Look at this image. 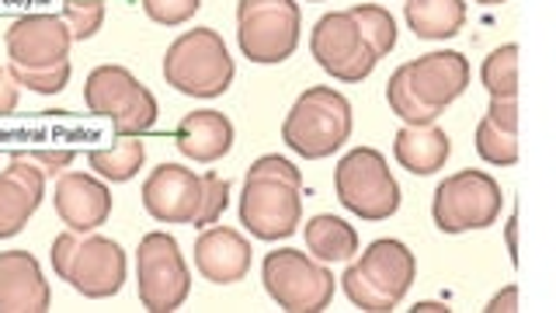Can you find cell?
<instances>
[{"label": "cell", "mask_w": 556, "mask_h": 313, "mask_svg": "<svg viewBox=\"0 0 556 313\" xmlns=\"http://www.w3.org/2000/svg\"><path fill=\"white\" fill-rule=\"evenodd\" d=\"M240 223L257 240H286L303 223V171L278 153L251 164L240 191Z\"/></svg>", "instance_id": "cell-1"}, {"label": "cell", "mask_w": 556, "mask_h": 313, "mask_svg": "<svg viewBox=\"0 0 556 313\" xmlns=\"http://www.w3.org/2000/svg\"><path fill=\"white\" fill-rule=\"evenodd\" d=\"M417 278V258L404 240L379 237L348 261L341 289L362 313H390L404 303Z\"/></svg>", "instance_id": "cell-2"}, {"label": "cell", "mask_w": 556, "mask_h": 313, "mask_svg": "<svg viewBox=\"0 0 556 313\" xmlns=\"http://www.w3.org/2000/svg\"><path fill=\"white\" fill-rule=\"evenodd\" d=\"M355 129V112L352 101L341 91L327 84L306 87V91L295 98L282 122V139L292 153L306 156V161H324V156L338 153L348 136Z\"/></svg>", "instance_id": "cell-3"}, {"label": "cell", "mask_w": 556, "mask_h": 313, "mask_svg": "<svg viewBox=\"0 0 556 313\" xmlns=\"http://www.w3.org/2000/svg\"><path fill=\"white\" fill-rule=\"evenodd\" d=\"M49 261L56 278L77 289L84 300H109L126 283V251L112 237L66 230L52 240Z\"/></svg>", "instance_id": "cell-4"}, {"label": "cell", "mask_w": 556, "mask_h": 313, "mask_svg": "<svg viewBox=\"0 0 556 313\" xmlns=\"http://www.w3.org/2000/svg\"><path fill=\"white\" fill-rule=\"evenodd\" d=\"M233 57L216 28H188L164 52V80L188 98H219L233 84Z\"/></svg>", "instance_id": "cell-5"}, {"label": "cell", "mask_w": 556, "mask_h": 313, "mask_svg": "<svg viewBox=\"0 0 556 313\" xmlns=\"http://www.w3.org/2000/svg\"><path fill=\"white\" fill-rule=\"evenodd\" d=\"M265 292L289 313H324L334 303V272L306 251L278 248L261 261Z\"/></svg>", "instance_id": "cell-6"}, {"label": "cell", "mask_w": 556, "mask_h": 313, "mask_svg": "<svg viewBox=\"0 0 556 313\" xmlns=\"http://www.w3.org/2000/svg\"><path fill=\"white\" fill-rule=\"evenodd\" d=\"M504 191L494 174L466 167L448 174V178L434 188L431 199V220L442 234H469L486 230L501 220Z\"/></svg>", "instance_id": "cell-7"}, {"label": "cell", "mask_w": 556, "mask_h": 313, "mask_svg": "<svg viewBox=\"0 0 556 313\" xmlns=\"http://www.w3.org/2000/svg\"><path fill=\"white\" fill-rule=\"evenodd\" d=\"M338 202L365 223H382L400 209V185L387 156L372 147H355L334 167Z\"/></svg>", "instance_id": "cell-8"}, {"label": "cell", "mask_w": 556, "mask_h": 313, "mask_svg": "<svg viewBox=\"0 0 556 313\" xmlns=\"http://www.w3.org/2000/svg\"><path fill=\"white\" fill-rule=\"evenodd\" d=\"M87 112L112 118L118 136H147L156 122V98L147 84H139L126 66H94L84 80Z\"/></svg>", "instance_id": "cell-9"}, {"label": "cell", "mask_w": 556, "mask_h": 313, "mask_svg": "<svg viewBox=\"0 0 556 313\" xmlns=\"http://www.w3.org/2000/svg\"><path fill=\"white\" fill-rule=\"evenodd\" d=\"M303 35V14L295 0H240L237 42L251 63H286Z\"/></svg>", "instance_id": "cell-10"}, {"label": "cell", "mask_w": 556, "mask_h": 313, "mask_svg": "<svg viewBox=\"0 0 556 313\" xmlns=\"http://www.w3.org/2000/svg\"><path fill=\"white\" fill-rule=\"evenodd\" d=\"M136 286L139 303L150 313H174L181 310L191 292V272L178 240L164 230H153L139 240L136 248Z\"/></svg>", "instance_id": "cell-11"}, {"label": "cell", "mask_w": 556, "mask_h": 313, "mask_svg": "<svg viewBox=\"0 0 556 313\" xmlns=\"http://www.w3.org/2000/svg\"><path fill=\"white\" fill-rule=\"evenodd\" d=\"M309 52L320 63L324 74L344 84H362L372 74L379 57L372 52L369 39L355 25L352 11H330L309 32Z\"/></svg>", "instance_id": "cell-12"}, {"label": "cell", "mask_w": 556, "mask_h": 313, "mask_svg": "<svg viewBox=\"0 0 556 313\" xmlns=\"http://www.w3.org/2000/svg\"><path fill=\"white\" fill-rule=\"evenodd\" d=\"M143 209L156 223H185L202 230L205 178L181 164H161L143 181Z\"/></svg>", "instance_id": "cell-13"}, {"label": "cell", "mask_w": 556, "mask_h": 313, "mask_svg": "<svg viewBox=\"0 0 556 313\" xmlns=\"http://www.w3.org/2000/svg\"><path fill=\"white\" fill-rule=\"evenodd\" d=\"M469 77H473L469 74V60L456 49L425 52V57L404 63V80L410 87V95L434 115H442L466 91Z\"/></svg>", "instance_id": "cell-14"}, {"label": "cell", "mask_w": 556, "mask_h": 313, "mask_svg": "<svg viewBox=\"0 0 556 313\" xmlns=\"http://www.w3.org/2000/svg\"><path fill=\"white\" fill-rule=\"evenodd\" d=\"M70 28L56 14H22L4 32L8 60L17 66H52L70 57Z\"/></svg>", "instance_id": "cell-15"}, {"label": "cell", "mask_w": 556, "mask_h": 313, "mask_svg": "<svg viewBox=\"0 0 556 313\" xmlns=\"http://www.w3.org/2000/svg\"><path fill=\"white\" fill-rule=\"evenodd\" d=\"M52 202H56V216L66 223V230H74V234H94L98 226L109 223L112 205H115L109 185L84 171H63L56 178Z\"/></svg>", "instance_id": "cell-16"}, {"label": "cell", "mask_w": 556, "mask_h": 313, "mask_svg": "<svg viewBox=\"0 0 556 313\" xmlns=\"http://www.w3.org/2000/svg\"><path fill=\"white\" fill-rule=\"evenodd\" d=\"M251 240L233 226H205V234L195 240V268L213 286H233L251 272Z\"/></svg>", "instance_id": "cell-17"}, {"label": "cell", "mask_w": 556, "mask_h": 313, "mask_svg": "<svg viewBox=\"0 0 556 313\" xmlns=\"http://www.w3.org/2000/svg\"><path fill=\"white\" fill-rule=\"evenodd\" d=\"M52 289L31 251H0V313H46Z\"/></svg>", "instance_id": "cell-18"}, {"label": "cell", "mask_w": 556, "mask_h": 313, "mask_svg": "<svg viewBox=\"0 0 556 313\" xmlns=\"http://www.w3.org/2000/svg\"><path fill=\"white\" fill-rule=\"evenodd\" d=\"M46 199V178L39 167H31L22 156H11V164L0 174V240L17 237L35 216V209Z\"/></svg>", "instance_id": "cell-19"}, {"label": "cell", "mask_w": 556, "mask_h": 313, "mask_svg": "<svg viewBox=\"0 0 556 313\" xmlns=\"http://www.w3.org/2000/svg\"><path fill=\"white\" fill-rule=\"evenodd\" d=\"M174 147L195 164H216L233 150V122L216 109L188 112L174 129Z\"/></svg>", "instance_id": "cell-20"}, {"label": "cell", "mask_w": 556, "mask_h": 313, "mask_svg": "<svg viewBox=\"0 0 556 313\" xmlns=\"http://www.w3.org/2000/svg\"><path fill=\"white\" fill-rule=\"evenodd\" d=\"M452 153V139L445 129H439L431 122V126H404L396 136H393V156L396 164L410 171V174H421V178H428V174L442 171L445 161Z\"/></svg>", "instance_id": "cell-21"}, {"label": "cell", "mask_w": 556, "mask_h": 313, "mask_svg": "<svg viewBox=\"0 0 556 313\" xmlns=\"http://www.w3.org/2000/svg\"><path fill=\"white\" fill-rule=\"evenodd\" d=\"M404 17L417 39L445 42L466 25V0H404Z\"/></svg>", "instance_id": "cell-22"}, {"label": "cell", "mask_w": 556, "mask_h": 313, "mask_svg": "<svg viewBox=\"0 0 556 313\" xmlns=\"http://www.w3.org/2000/svg\"><path fill=\"white\" fill-rule=\"evenodd\" d=\"M358 230L348 220L334 213H320L306 220V254H313L324 265L334 261H352L358 254Z\"/></svg>", "instance_id": "cell-23"}, {"label": "cell", "mask_w": 556, "mask_h": 313, "mask_svg": "<svg viewBox=\"0 0 556 313\" xmlns=\"http://www.w3.org/2000/svg\"><path fill=\"white\" fill-rule=\"evenodd\" d=\"M147 161V147H143V136H122L118 143L112 147H101L87 153V164L94 167L98 178L122 185V181H132L139 167Z\"/></svg>", "instance_id": "cell-24"}, {"label": "cell", "mask_w": 556, "mask_h": 313, "mask_svg": "<svg viewBox=\"0 0 556 313\" xmlns=\"http://www.w3.org/2000/svg\"><path fill=\"white\" fill-rule=\"evenodd\" d=\"M480 80L491 98H518V46H497L480 66Z\"/></svg>", "instance_id": "cell-25"}, {"label": "cell", "mask_w": 556, "mask_h": 313, "mask_svg": "<svg viewBox=\"0 0 556 313\" xmlns=\"http://www.w3.org/2000/svg\"><path fill=\"white\" fill-rule=\"evenodd\" d=\"M473 147H477L483 164H494V167H511V164H518V133L497 126V122L486 118V115L477 122Z\"/></svg>", "instance_id": "cell-26"}, {"label": "cell", "mask_w": 556, "mask_h": 313, "mask_svg": "<svg viewBox=\"0 0 556 313\" xmlns=\"http://www.w3.org/2000/svg\"><path fill=\"white\" fill-rule=\"evenodd\" d=\"M352 17H355V25L362 28L365 39H369L376 57L379 60L390 57L393 46H396V22H393V14L387 8H379V4H355Z\"/></svg>", "instance_id": "cell-27"}, {"label": "cell", "mask_w": 556, "mask_h": 313, "mask_svg": "<svg viewBox=\"0 0 556 313\" xmlns=\"http://www.w3.org/2000/svg\"><path fill=\"white\" fill-rule=\"evenodd\" d=\"M387 104H390V112L396 118H404V126H431V122L439 118L431 109H425V104L410 95V87L404 80V66L393 70V77L387 80Z\"/></svg>", "instance_id": "cell-28"}, {"label": "cell", "mask_w": 556, "mask_h": 313, "mask_svg": "<svg viewBox=\"0 0 556 313\" xmlns=\"http://www.w3.org/2000/svg\"><path fill=\"white\" fill-rule=\"evenodd\" d=\"M11 77L17 80V87H28L35 95H60L70 84V60L52 63V66H17L11 63Z\"/></svg>", "instance_id": "cell-29"}, {"label": "cell", "mask_w": 556, "mask_h": 313, "mask_svg": "<svg viewBox=\"0 0 556 313\" xmlns=\"http://www.w3.org/2000/svg\"><path fill=\"white\" fill-rule=\"evenodd\" d=\"M63 22L70 28V39H94L104 25V0H66Z\"/></svg>", "instance_id": "cell-30"}, {"label": "cell", "mask_w": 556, "mask_h": 313, "mask_svg": "<svg viewBox=\"0 0 556 313\" xmlns=\"http://www.w3.org/2000/svg\"><path fill=\"white\" fill-rule=\"evenodd\" d=\"M202 0H143V11L150 22L156 25H167V28H178L185 22L199 14Z\"/></svg>", "instance_id": "cell-31"}, {"label": "cell", "mask_w": 556, "mask_h": 313, "mask_svg": "<svg viewBox=\"0 0 556 313\" xmlns=\"http://www.w3.org/2000/svg\"><path fill=\"white\" fill-rule=\"evenodd\" d=\"M202 178H205V213H202V230H205V226L219 223L226 205H230V181L219 178L216 171H205Z\"/></svg>", "instance_id": "cell-32"}, {"label": "cell", "mask_w": 556, "mask_h": 313, "mask_svg": "<svg viewBox=\"0 0 556 313\" xmlns=\"http://www.w3.org/2000/svg\"><path fill=\"white\" fill-rule=\"evenodd\" d=\"M14 156H22V161H28L31 167H39L42 178H52V181L74 164V150H28V153H14Z\"/></svg>", "instance_id": "cell-33"}, {"label": "cell", "mask_w": 556, "mask_h": 313, "mask_svg": "<svg viewBox=\"0 0 556 313\" xmlns=\"http://www.w3.org/2000/svg\"><path fill=\"white\" fill-rule=\"evenodd\" d=\"M486 118H494L497 126L518 133V98H491V104H486Z\"/></svg>", "instance_id": "cell-34"}, {"label": "cell", "mask_w": 556, "mask_h": 313, "mask_svg": "<svg viewBox=\"0 0 556 313\" xmlns=\"http://www.w3.org/2000/svg\"><path fill=\"white\" fill-rule=\"evenodd\" d=\"M17 109V80L11 77L8 66H0V118Z\"/></svg>", "instance_id": "cell-35"}, {"label": "cell", "mask_w": 556, "mask_h": 313, "mask_svg": "<svg viewBox=\"0 0 556 313\" xmlns=\"http://www.w3.org/2000/svg\"><path fill=\"white\" fill-rule=\"evenodd\" d=\"M486 313H515L518 310V286H508V289H501L491 303L483 306Z\"/></svg>", "instance_id": "cell-36"}, {"label": "cell", "mask_w": 556, "mask_h": 313, "mask_svg": "<svg viewBox=\"0 0 556 313\" xmlns=\"http://www.w3.org/2000/svg\"><path fill=\"white\" fill-rule=\"evenodd\" d=\"M518 216L508 220V230H504V237H508V254H511V265H518Z\"/></svg>", "instance_id": "cell-37"}, {"label": "cell", "mask_w": 556, "mask_h": 313, "mask_svg": "<svg viewBox=\"0 0 556 313\" xmlns=\"http://www.w3.org/2000/svg\"><path fill=\"white\" fill-rule=\"evenodd\" d=\"M414 310H421V313H428V310H448V306H442V303H417Z\"/></svg>", "instance_id": "cell-38"}, {"label": "cell", "mask_w": 556, "mask_h": 313, "mask_svg": "<svg viewBox=\"0 0 556 313\" xmlns=\"http://www.w3.org/2000/svg\"><path fill=\"white\" fill-rule=\"evenodd\" d=\"M477 4H486V8H491V4H504V0H477Z\"/></svg>", "instance_id": "cell-39"}, {"label": "cell", "mask_w": 556, "mask_h": 313, "mask_svg": "<svg viewBox=\"0 0 556 313\" xmlns=\"http://www.w3.org/2000/svg\"><path fill=\"white\" fill-rule=\"evenodd\" d=\"M309 4H320V0H309Z\"/></svg>", "instance_id": "cell-40"}]
</instances>
